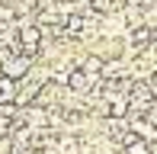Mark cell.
Wrapping results in <instances>:
<instances>
[{"instance_id":"277c9868","label":"cell","mask_w":157,"mask_h":154,"mask_svg":"<svg viewBox=\"0 0 157 154\" xmlns=\"http://www.w3.org/2000/svg\"><path fill=\"white\" fill-rule=\"evenodd\" d=\"M16 90H19L16 80H10V77L0 74V103H16Z\"/></svg>"},{"instance_id":"5b68a950","label":"cell","mask_w":157,"mask_h":154,"mask_svg":"<svg viewBox=\"0 0 157 154\" xmlns=\"http://www.w3.org/2000/svg\"><path fill=\"white\" fill-rule=\"evenodd\" d=\"M122 154H151V144L147 141H135V144H128V148H122Z\"/></svg>"},{"instance_id":"3957f363","label":"cell","mask_w":157,"mask_h":154,"mask_svg":"<svg viewBox=\"0 0 157 154\" xmlns=\"http://www.w3.org/2000/svg\"><path fill=\"white\" fill-rule=\"evenodd\" d=\"M132 132L141 138V141H147V144L157 141V122H154L151 116H138V119H132Z\"/></svg>"},{"instance_id":"8992f818","label":"cell","mask_w":157,"mask_h":154,"mask_svg":"<svg viewBox=\"0 0 157 154\" xmlns=\"http://www.w3.org/2000/svg\"><path fill=\"white\" fill-rule=\"evenodd\" d=\"M13 129H16V125H13L10 119H0V138H10V135H13Z\"/></svg>"},{"instance_id":"7a4b0ae2","label":"cell","mask_w":157,"mask_h":154,"mask_svg":"<svg viewBox=\"0 0 157 154\" xmlns=\"http://www.w3.org/2000/svg\"><path fill=\"white\" fill-rule=\"evenodd\" d=\"M42 87H45V83L32 80V77H26V80H19V90H16V106H19V109H23V106H32V103L39 100Z\"/></svg>"},{"instance_id":"6da1fadb","label":"cell","mask_w":157,"mask_h":154,"mask_svg":"<svg viewBox=\"0 0 157 154\" xmlns=\"http://www.w3.org/2000/svg\"><path fill=\"white\" fill-rule=\"evenodd\" d=\"M35 67V58H29V55H10L6 61H0V74L10 77V80H26L29 77V71Z\"/></svg>"}]
</instances>
